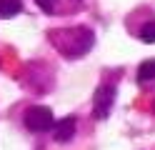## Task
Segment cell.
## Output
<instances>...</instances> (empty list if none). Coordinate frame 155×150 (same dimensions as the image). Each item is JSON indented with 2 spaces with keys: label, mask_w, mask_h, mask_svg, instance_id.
<instances>
[{
  "label": "cell",
  "mask_w": 155,
  "mask_h": 150,
  "mask_svg": "<svg viewBox=\"0 0 155 150\" xmlns=\"http://www.w3.org/2000/svg\"><path fill=\"white\" fill-rule=\"evenodd\" d=\"M48 40L65 58H83L93 48L95 35L90 28H63V30H50Z\"/></svg>",
  "instance_id": "obj_1"
},
{
  "label": "cell",
  "mask_w": 155,
  "mask_h": 150,
  "mask_svg": "<svg viewBox=\"0 0 155 150\" xmlns=\"http://www.w3.org/2000/svg\"><path fill=\"white\" fill-rule=\"evenodd\" d=\"M23 123L28 130H33V133H43V130H50L55 123H53V113L50 108H43V105H33L25 110L23 115Z\"/></svg>",
  "instance_id": "obj_2"
},
{
  "label": "cell",
  "mask_w": 155,
  "mask_h": 150,
  "mask_svg": "<svg viewBox=\"0 0 155 150\" xmlns=\"http://www.w3.org/2000/svg\"><path fill=\"white\" fill-rule=\"evenodd\" d=\"M113 103H115V85H100L93 98V118L105 120L113 110Z\"/></svg>",
  "instance_id": "obj_3"
},
{
  "label": "cell",
  "mask_w": 155,
  "mask_h": 150,
  "mask_svg": "<svg viewBox=\"0 0 155 150\" xmlns=\"http://www.w3.org/2000/svg\"><path fill=\"white\" fill-rule=\"evenodd\" d=\"M75 128H78L75 118H65V120H60V123L55 125V140H58V143H70L73 135H75Z\"/></svg>",
  "instance_id": "obj_4"
},
{
  "label": "cell",
  "mask_w": 155,
  "mask_h": 150,
  "mask_svg": "<svg viewBox=\"0 0 155 150\" xmlns=\"http://www.w3.org/2000/svg\"><path fill=\"white\" fill-rule=\"evenodd\" d=\"M20 10H23V0H0V18L3 20L15 18Z\"/></svg>",
  "instance_id": "obj_5"
},
{
  "label": "cell",
  "mask_w": 155,
  "mask_h": 150,
  "mask_svg": "<svg viewBox=\"0 0 155 150\" xmlns=\"http://www.w3.org/2000/svg\"><path fill=\"white\" fill-rule=\"evenodd\" d=\"M138 80L140 83H148V80H155V60H145L138 68Z\"/></svg>",
  "instance_id": "obj_6"
},
{
  "label": "cell",
  "mask_w": 155,
  "mask_h": 150,
  "mask_svg": "<svg viewBox=\"0 0 155 150\" xmlns=\"http://www.w3.org/2000/svg\"><path fill=\"white\" fill-rule=\"evenodd\" d=\"M140 40L143 43H155V20L153 23H145L140 28Z\"/></svg>",
  "instance_id": "obj_7"
},
{
  "label": "cell",
  "mask_w": 155,
  "mask_h": 150,
  "mask_svg": "<svg viewBox=\"0 0 155 150\" xmlns=\"http://www.w3.org/2000/svg\"><path fill=\"white\" fill-rule=\"evenodd\" d=\"M35 3H38V8H40L43 13L53 15V13H55V3H58V0H35Z\"/></svg>",
  "instance_id": "obj_8"
}]
</instances>
